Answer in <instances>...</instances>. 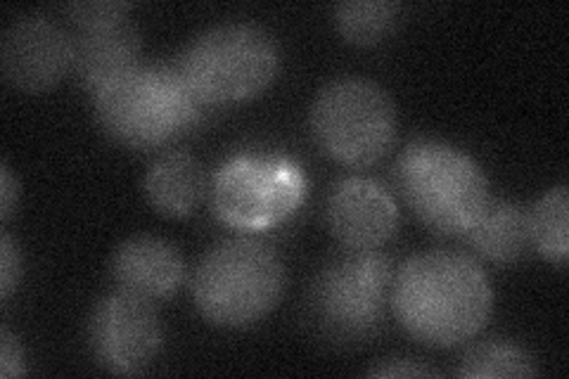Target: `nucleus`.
Instances as JSON below:
<instances>
[{
  "instance_id": "f257e3e1",
  "label": "nucleus",
  "mask_w": 569,
  "mask_h": 379,
  "mask_svg": "<svg viewBox=\"0 0 569 379\" xmlns=\"http://www.w3.org/2000/svg\"><path fill=\"white\" fill-rule=\"evenodd\" d=\"M391 311L416 341L456 349L487 328L493 290L485 268L453 249H432L408 259L391 282Z\"/></svg>"
},
{
  "instance_id": "f03ea898",
  "label": "nucleus",
  "mask_w": 569,
  "mask_h": 379,
  "mask_svg": "<svg viewBox=\"0 0 569 379\" xmlns=\"http://www.w3.org/2000/svg\"><path fill=\"white\" fill-rule=\"evenodd\" d=\"M96 119L114 142L131 150L164 148L200 121L194 98L176 67L140 64L93 96Z\"/></svg>"
},
{
  "instance_id": "7ed1b4c3",
  "label": "nucleus",
  "mask_w": 569,
  "mask_h": 379,
  "mask_svg": "<svg viewBox=\"0 0 569 379\" xmlns=\"http://www.w3.org/2000/svg\"><path fill=\"white\" fill-rule=\"evenodd\" d=\"M395 266L380 249H347L313 278L307 295L311 330L335 347H359L376 337L391 299Z\"/></svg>"
},
{
  "instance_id": "20e7f679",
  "label": "nucleus",
  "mask_w": 569,
  "mask_h": 379,
  "mask_svg": "<svg viewBox=\"0 0 569 379\" xmlns=\"http://www.w3.org/2000/svg\"><path fill=\"white\" fill-rule=\"evenodd\" d=\"M397 186L416 219L447 238H462L491 200L482 167L462 150L435 140H418L401 152Z\"/></svg>"
},
{
  "instance_id": "39448f33",
  "label": "nucleus",
  "mask_w": 569,
  "mask_h": 379,
  "mask_svg": "<svg viewBox=\"0 0 569 379\" xmlns=\"http://www.w3.org/2000/svg\"><path fill=\"white\" fill-rule=\"evenodd\" d=\"M284 292V266L257 240H226L211 247L192 276V297L217 328H249L269 316Z\"/></svg>"
},
{
  "instance_id": "423d86ee",
  "label": "nucleus",
  "mask_w": 569,
  "mask_h": 379,
  "mask_svg": "<svg viewBox=\"0 0 569 379\" xmlns=\"http://www.w3.org/2000/svg\"><path fill=\"white\" fill-rule=\"evenodd\" d=\"M273 36L247 22H228L194 36L176 69L202 104H236L261 96L278 74Z\"/></svg>"
},
{
  "instance_id": "0eeeda50",
  "label": "nucleus",
  "mask_w": 569,
  "mask_h": 379,
  "mask_svg": "<svg viewBox=\"0 0 569 379\" xmlns=\"http://www.w3.org/2000/svg\"><path fill=\"white\" fill-rule=\"evenodd\" d=\"M313 138L345 167H370L397 140V107L387 90L361 77L330 81L311 107Z\"/></svg>"
},
{
  "instance_id": "6e6552de",
  "label": "nucleus",
  "mask_w": 569,
  "mask_h": 379,
  "mask_svg": "<svg viewBox=\"0 0 569 379\" xmlns=\"http://www.w3.org/2000/svg\"><path fill=\"white\" fill-rule=\"evenodd\" d=\"M96 363L114 375H140L162 349V322L152 301L117 290L104 295L88 320Z\"/></svg>"
},
{
  "instance_id": "1a4fd4ad",
  "label": "nucleus",
  "mask_w": 569,
  "mask_h": 379,
  "mask_svg": "<svg viewBox=\"0 0 569 379\" xmlns=\"http://www.w3.org/2000/svg\"><path fill=\"white\" fill-rule=\"evenodd\" d=\"M74 39L43 14H24L6 29L0 64L6 79L24 93H46L74 69Z\"/></svg>"
},
{
  "instance_id": "9d476101",
  "label": "nucleus",
  "mask_w": 569,
  "mask_h": 379,
  "mask_svg": "<svg viewBox=\"0 0 569 379\" xmlns=\"http://www.w3.org/2000/svg\"><path fill=\"white\" fill-rule=\"evenodd\" d=\"M326 221L345 249H380L399 226V209L376 180L347 178L330 192Z\"/></svg>"
},
{
  "instance_id": "9b49d317",
  "label": "nucleus",
  "mask_w": 569,
  "mask_h": 379,
  "mask_svg": "<svg viewBox=\"0 0 569 379\" xmlns=\"http://www.w3.org/2000/svg\"><path fill=\"white\" fill-rule=\"evenodd\" d=\"M112 278L119 290L154 303L181 290L186 261L169 240L157 235H136L114 251Z\"/></svg>"
},
{
  "instance_id": "f8f14e48",
  "label": "nucleus",
  "mask_w": 569,
  "mask_h": 379,
  "mask_svg": "<svg viewBox=\"0 0 569 379\" xmlns=\"http://www.w3.org/2000/svg\"><path fill=\"white\" fill-rule=\"evenodd\" d=\"M74 46V69L91 96L140 67L142 39L129 17L96 29H79Z\"/></svg>"
},
{
  "instance_id": "ddd939ff",
  "label": "nucleus",
  "mask_w": 569,
  "mask_h": 379,
  "mask_svg": "<svg viewBox=\"0 0 569 379\" xmlns=\"http://www.w3.org/2000/svg\"><path fill=\"white\" fill-rule=\"evenodd\" d=\"M146 200L167 219H186L198 211L207 195V171L190 152H164L146 173Z\"/></svg>"
},
{
  "instance_id": "4468645a",
  "label": "nucleus",
  "mask_w": 569,
  "mask_h": 379,
  "mask_svg": "<svg viewBox=\"0 0 569 379\" xmlns=\"http://www.w3.org/2000/svg\"><path fill=\"white\" fill-rule=\"evenodd\" d=\"M462 238L485 261L510 266L531 247L527 211L508 200H489Z\"/></svg>"
},
{
  "instance_id": "2eb2a0df",
  "label": "nucleus",
  "mask_w": 569,
  "mask_h": 379,
  "mask_svg": "<svg viewBox=\"0 0 569 379\" xmlns=\"http://www.w3.org/2000/svg\"><path fill=\"white\" fill-rule=\"evenodd\" d=\"M529 240L539 255L556 263L567 266L569 257V190L565 183L546 190L537 205L527 211Z\"/></svg>"
},
{
  "instance_id": "dca6fc26",
  "label": "nucleus",
  "mask_w": 569,
  "mask_h": 379,
  "mask_svg": "<svg viewBox=\"0 0 569 379\" xmlns=\"http://www.w3.org/2000/svg\"><path fill=\"white\" fill-rule=\"evenodd\" d=\"M539 363L525 347L506 339H487L462 356L456 370L462 379H512L537 377Z\"/></svg>"
},
{
  "instance_id": "f3484780",
  "label": "nucleus",
  "mask_w": 569,
  "mask_h": 379,
  "mask_svg": "<svg viewBox=\"0 0 569 379\" xmlns=\"http://www.w3.org/2000/svg\"><path fill=\"white\" fill-rule=\"evenodd\" d=\"M401 8L389 0H349L335 8V27L353 46H378L397 29Z\"/></svg>"
},
{
  "instance_id": "a211bd4d",
  "label": "nucleus",
  "mask_w": 569,
  "mask_h": 379,
  "mask_svg": "<svg viewBox=\"0 0 569 379\" xmlns=\"http://www.w3.org/2000/svg\"><path fill=\"white\" fill-rule=\"evenodd\" d=\"M64 10L79 29H96L127 20L131 6L121 3V0H91V3H71Z\"/></svg>"
},
{
  "instance_id": "6ab92c4d",
  "label": "nucleus",
  "mask_w": 569,
  "mask_h": 379,
  "mask_svg": "<svg viewBox=\"0 0 569 379\" xmlns=\"http://www.w3.org/2000/svg\"><path fill=\"white\" fill-rule=\"evenodd\" d=\"M22 278V255L17 249L10 232L0 235V299L8 301Z\"/></svg>"
},
{
  "instance_id": "aec40b11",
  "label": "nucleus",
  "mask_w": 569,
  "mask_h": 379,
  "mask_svg": "<svg viewBox=\"0 0 569 379\" xmlns=\"http://www.w3.org/2000/svg\"><path fill=\"white\" fill-rule=\"evenodd\" d=\"M27 372V363H24V351L20 339H17L8 325L0 328V377L3 379H14L22 377Z\"/></svg>"
},
{
  "instance_id": "412c9836",
  "label": "nucleus",
  "mask_w": 569,
  "mask_h": 379,
  "mask_svg": "<svg viewBox=\"0 0 569 379\" xmlns=\"http://www.w3.org/2000/svg\"><path fill=\"white\" fill-rule=\"evenodd\" d=\"M439 372L411 358H387L368 370V377H437Z\"/></svg>"
},
{
  "instance_id": "4be33fe9",
  "label": "nucleus",
  "mask_w": 569,
  "mask_h": 379,
  "mask_svg": "<svg viewBox=\"0 0 569 379\" xmlns=\"http://www.w3.org/2000/svg\"><path fill=\"white\" fill-rule=\"evenodd\" d=\"M17 202H20V186H17L10 167L3 164L0 167V221L3 223L10 221Z\"/></svg>"
}]
</instances>
